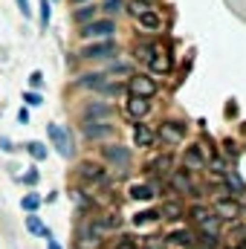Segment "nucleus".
Masks as SVG:
<instances>
[{
	"label": "nucleus",
	"instance_id": "29",
	"mask_svg": "<svg viewBox=\"0 0 246 249\" xmlns=\"http://www.w3.org/2000/svg\"><path fill=\"white\" fill-rule=\"evenodd\" d=\"M191 217H194L197 223H203L206 217H211V212H209V209H203V206H194V209H191Z\"/></svg>",
	"mask_w": 246,
	"mask_h": 249
},
{
	"label": "nucleus",
	"instance_id": "19",
	"mask_svg": "<svg viewBox=\"0 0 246 249\" xmlns=\"http://www.w3.org/2000/svg\"><path fill=\"white\" fill-rule=\"evenodd\" d=\"M26 229H29L32 235H44V238H50V232H47V226H44V223H41V220H38L35 214H29V217H26Z\"/></svg>",
	"mask_w": 246,
	"mask_h": 249
},
{
	"label": "nucleus",
	"instance_id": "33",
	"mask_svg": "<svg viewBox=\"0 0 246 249\" xmlns=\"http://www.w3.org/2000/svg\"><path fill=\"white\" fill-rule=\"evenodd\" d=\"M23 99H26V105H32V107H38V105L44 102V99H41V93H26Z\"/></svg>",
	"mask_w": 246,
	"mask_h": 249
},
{
	"label": "nucleus",
	"instance_id": "34",
	"mask_svg": "<svg viewBox=\"0 0 246 249\" xmlns=\"http://www.w3.org/2000/svg\"><path fill=\"white\" fill-rule=\"evenodd\" d=\"M18 3V9H20V15L23 18H32V9H29V0H15Z\"/></svg>",
	"mask_w": 246,
	"mask_h": 249
},
{
	"label": "nucleus",
	"instance_id": "4",
	"mask_svg": "<svg viewBox=\"0 0 246 249\" xmlns=\"http://www.w3.org/2000/svg\"><path fill=\"white\" fill-rule=\"evenodd\" d=\"M110 55H116V44L113 41H99V44H90V47H84L81 50V58H110Z\"/></svg>",
	"mask_w": 246,
	"mask_h": 249
},
{
	"label": "nucleus",
	"instance_id": "1",
	"mask_svg": "<svg viewBox=\"0 0 246 249\" xmlns=\"http://www.w3.org/2000/svg\"><path fill=\"white\" fill-rule=\"evenodd\" d=\"M116 32V23L110 20V18H105V20H93V23H87L84 29H81V38H87V41H110V35Z\"/></svg>",
	"mask_w": 246,
	"mask_h": 249
},
{
	"label": "nucleus",
	"instance_id": "38",
	"mask_svg": "<svg viewBox=\"0 0 246 249\" xmlns=\"http://www.w3.org/2000/svg\"><path fill=\"white\" fill-rule=\"evenodd\" d=\"M113 72H119V75H127V72H130V67H127V64H116V67H113Z\"/></svg>",
	"mask_w": 246,
	"mask_h": 249
},
{
	"label": "nucleus",
	"instance_id": "27",
	"mask_svg": "<svg viewBox=\"0 0 246 249\" xmlns=\"http://www.w3.org/2000/svg\"><path fill=\"white\" fill-rule=\"evenodd\" d=\"M154 53H157V47H151V44H142V47L136 50V55H139L142 61H151V58H154Z\"/></svg>",
	"mask_w": 246,
	"mask_h": 249
},
{
	"label": "nucleus",
	"instance_id": "11",
	"mask_svg": "<svg viewBox=\"0 0 246 249\" xmlns=\"http://www.w3.org/2000/svg\"><path fill=\"white\" fill-rule=\"evenodd\" d=\"M113 133V124L107 122H87L84 124V136L87 139H107Z\"/></svg>",
	"mask_w": 246,
	"mask_h": 249
},
{
	"label": "nucleus",
	"instance_id": "18",
	"mask_svg": "<svg viewBox=\"0 0 246 249\" xmlns=\"http://www.w3.org/2000/svg\"><path fill=\"white\" fill-rule=\"evenodd\" d=\"M93 18H96V6H81V9H75V20L78 23H93Z\"/></svg>",
	"mask_w": 246,
	"mask_h": 249
},
{
	"label": "nucleus",
	"instance_id": "9",
	"mask_svg": "<svg viewBox=\"0 0 246 249\" xmlns=\"http://www.w3.org/2000/svg\"><path fill=\"white\" fill-rule=\"evenodd\" d=\"M78 84L81 87H90V90H105L110 84V78H107V72H87V75L78 78Z\"/></svg>",
	"mask_w": 246,
	"mask_h": 249
},
{
	"label": "nucleus",
	"instance_id": "31",
	"mask_svg": "<svg viewBox=\"0 0 246 249\" xmlns=\"http://www.w3.org/2000/svg\"><path fill=\"white\" fill-rule=\"evenodd\" d=\"M130 12H133V15L139 18V15H145V12H148V6H145L142 0H133V3H130Z\"/></svg>",
	"mask_w": 246,
	"mask_h": 249
},
{
	"label": "nucleus",
	"instance_id": "5",
	"mask_svg": "<svg viewBox=\"0 0 246 249\" xmlns=\"http://www.w3.org/2000/svg\"><path fill=\"white\" fill-rule=\"evenodd\" d=\"M130 93L139 96V99H151L157 93V81L148 78V75H133L130 78Z\"/></svg>",
	"mask_w": 246,
	"mask_h": 249
},
{
	"label": "nucleus",
	"instance_id": "24",
	"mask_svg": "<svg viewBox=\"0 0 246 249\" xmlns=\"http://www.w3.org/2000/svg\"><path fill=\"white\" fill-rule=\"evenodd\" d=\"M171 183H174L177 191H191V180H188V174H174Z\"/></svg>",
	"mask_w": 246,
	"mask_h": 249
},
{
	"label": "nucleus",
	"instance_id": "26",
	"mask_svg": "<svg viewBox=\"0 0 246 249\" xmlns=\"http://www.w3.org/2000/svg\"><path fill=\"white\" fill-rule=\"evenodd\" d=\"M122 6H124V0H105V6H102V9H105L107 15H119V12H122Z\"/></svg>",
	"mask_w": 246,
	"mask_h": 249
},
{
	"label": "nucleus",
	"instance_id": "37",
	"mask_svg": "<svg viewBox=\"0 0 246 249\" xmlns=\"http://www.w3.org/2000/svg\"><path fill=\"white\" fill-rule=\"evenodd\" d=\"M29 81H32V87H41V84H44V75H41V72H32Z\"/></svg>",
	"mask_w": 246,
	"mask_h": 249
},
{
	"label": "nucleus",
	"instance_id": "3",
	"mask_svg": "<svg viewBox=\"0 0 246 249\" xmlns=\"http://www.w3.org/2000/svg\"><path fill=\"white\" fill-rule=\"evenodd\" d=\"M47 133H50L53 145L61 151V157H72V139H70L67 127H61V124H50V127H47Z\"/></svg>",
	"mask_w": 246,
	"mask_h": 249
},
{
	"label": "nucleus",
	"instance_id": "32",
	"mask_svg": "<svg viewBox=\"0 0 246 249\" xmlns=\"http://www.w3.org/2000/svg\"><path fill=\"white\" fill-rule=\"evenodd\" d=\"M50 15H53L50 0H44V3H41V23H50Z\"/></svg>",
	"mask_w": 246,
	"mask_h": 249
},
{
	"label": "nucleus",
	"instance_id": "40",
	"mask_svg": "<svg viewBox=\"0 0 246 249\" xmlns=\"http://www.w3.org/2000/svg\"><path fill=\"white\" fill-rule=\"evenodd\" d=\"M0 145H3V151H15V145H12V142H9V139H6V136H3V139H0Z\"/></svg>",
	"mask_w": 246,
	"mask_h": 249
},
{
	"label": "nucleus",
	"instance_id": "6",
	"mask_svg": "<svg viewBox=\"0 0 246 249\" xmlns=\"http://www.w3.org/2000/svg\"><path fill=\"white\" fill-rule=\"evenodd\" d=\"M102 154H105L107 162H113V165H119V168H127V165H130V151H127L124 145H107V148H102Z\"/></svg>",
	"mask_w": 246,
	"mask_h": 249
},
{
	"label": "nucleus",
	"instance_id": "42",
	"mask_svg": "<svg viewBox=\"0 0 246 249\" xmlns=\"http://www.w3.org/2000/svg\"><path fill=\"white\" fill-rule=\"evenodd\" d=\"M72 3H75V6H78V3H90V0H72Z\"/></svg>",
	"mask_w": 246,
	"mask_h": 249
},
{
	"label": "nucleus",
	"instance_id": "30",
	"mask_svg": "<svg viewBox=\"0 0 246 249\" xmlns=\"http://www.w3.org/2000/svg\"><path fill=\"white\" fill-rule=\"evenodd\" d=\"M113 249H139V244H136L133 238H119V241H116V247H113Z\"/></svg>",
	"mask_w": 246,
	"mask_h": 249
},
{
	"label": "nucleus",
	"instance_id": "28",
	"mask_svg": "<svg viewBox=\"0 0 246 249\" xmlns=\"http://www.w3.org/2000/svg\"><path fill=\"white\" fill-rule=\"evenodd\" d=\"M159 214L157 212H139V214H133V223L136 226H142V223H148V220H157Z\"/></svg>",
	"mask_w": 246,
	"mask_h": 249
},
{
	"label": "nucleus",
	"instance_id": "23",
	"mask_svg": "<svg viewBox=\"0 0 246 249\" xmlns=\"http://www.w3.org/2000/svg\"><path fill=\"white\" fill-rule=\"evenodd\" d=\"M26 148H29V157H32V160H38V162L47 160V145H41V142H29Z\"/></svg>",
	"mask_w": 246,
	"mask_h": 249
},
{
	"label": "nucleus",
	"instance_id": "12",
	"mask_svg": "<svg viewBox=\"0 0 246 249\" xmlns=\"http://www.w3.org/2000/svg\"><path fill=\"white\" fill-rule=\"evenodd\" d=\"M154 139H157V133H154L148 124L139 122L136 127H133V142H136L139 148H151V145H154Z\"/></svg>",
	"mask_w": 246,
	"mask_h": 249
},
{
	"label": "nucleus",
	"instance_id": "20",
	"mask_svg": "<svg viewBox=\"0 0 246 249\" xmlns=\"http://www.w3.org/2000/svg\"><path fill=\"white\" fill-rule=\"evenodd\" d=\"M168 241H171V244H177V247H191V244H194V241H191V232H183V229L171 232V235H168Z\"/></svg>",
	"mask_w": 246,
	"mask_h": 249
},
{
	"label": "nucleus",
	"instance_id": "35",
	"mask_svg": "<svg viewBox=\"0 0 246 249\" xmlns=\"http://www.w3.org/2000/svg\"><path fill=\"white\" fill-rule=\"evenodd\" d=\"M229 183H232V186L238 188V191H244V180H241V177H238V174H235V171H232V174H229Z\"/></svg>",
	"mask_w": 246,
	"mask_h": 249
},
{
	"label": "nucleus",
	"instance_id": "10",
	"mask_svg": "<svg viewBox=\"0 0 246 249\" xmlns=\"http://www.w3.org/2000/svg\"><path fill=\"white\" fill-rule=\"evenodd\" d=\"M78 174H81V180H87V183H102V180H105V168L96 165V162H81V165H78Z\"/></svg>",
	"mask_w": 246,
	"mask_h": 249
},
{
	"label": "nucleus",
	"instance_id": "2",
	"mask_svg": "<svg viewBox=\"0 0 246 249\" xmlns=\"http://www.w3.org/2000/svg\"><path fill=\"white\" fill-rule=\"evenodd\" d=\"M102 223H93V220H87V223H81V229H78V249H93L99 241H102Z\"/></svg>",
	"mask_w": 246,
	"mask_h": 249
},
{
	"label": "nucleus",
	"instance_id": "17",
	"mask_svg": "<svg viewBox=\"0 0 246 249\" xmlns=\"http://www.w3.org/2000/svg\"><path fill=\"white\" fill-rule=\"evenodd\" d=\"M217 212H220L223 217H238V212H241V209H238V203H235V200H226V197H223V200H217Z\"/></svg>",
	"mask_w": 246,
	"mask_h": 249
},
{
	"label": "nucleus",
	"instance_id": "25",
	"mask_svg": "<svg viewBox=\"0 0 246 249\" xmlns=\"http://www.w3.org/2000/svg\"><path fill=\"white\" fill-rule=\"evenodd\" d=\"M20 206H23L26 212H35V209L41 206V197H35V194H26V197L20 200Z\"/></svg>",
	"mask_w": 246,
	"mask_h": 249
},
{
	"label": "nucleus",
	"instance_id": "39",
	"mask_svg": "<svg viewBox=\"0 0 246 249\" xmlns=\"http://www.w3.org/2000/svg\"><path fill=\"white\" fill-rule=\"evenodd\" d=\"M145 249H165V247H162V244H159V241H157V238H151V241H148V244H145Z\"/></svg>",
	"mask_w": 246,
	"mask_h": 249
},
{
	"label": "nucleus",
	"instance_id": "13",
	"mask_svg": "<svg viewBox=\"0 0 246 249\" xmlns=\"http://www.w3.org/2000/svg\"><path fill=\"white\" fill-rule=\"evenodd\" d=\"M148 110H151V102H148V99H139V96H133V99L127 102V113H130L133 119H142V116H148Z\"/></svg>",
	"mask_w": 246,
	"mask_h": 249
},
{
	"label": "nucleus",
	"instance_id": "41",
	"mask_svg": "<svg viewBox=\"0 0 246 249\" xmlns=\"http://www.w3.org/2000/svg\"><path fill=\"white\" fill-rule=\"evenodd\" d=\"M47 249H61V244H58V241H50V244H47Z\"/></svg>",
	"mask_w": 246,
	"mask_h": 249
},
{
	"label": "nucleus",
	"instance_id": "36",
	"mask_svg": "<svg viewBox=\"0 0 246 249\" xmlns=\"http://www.w3.org/2000/svg\"><path fill=\"white\" fill-rule=\"evenodd\" d=\"M23 183H26V186H35V183H38V171L32 168V171H29V174L23 177Z\"/></svg>",
	"mask_w": 246,
	"mask_h": 249
},
{
	"label": "nucleus",
	"instance_id": "14",
	"mask_svg": "<svg viewBox=\"0 0 246 249\" xmlns=\"http://www.w3.org/2000/svg\"><path fill=\"white\" fill-rule=\"evenodd\" d=\"M206 160H203V145H191L185 151V168H203Z\"/></svg>",
	"mask_w": 246,
	"mask_h": 249
},
{
	"label": "nucleus",
	"instance_id": "7",
	"mask_svg": "<svg viewBox=\"0 0 246 249\" xmlns=\"http://www.w3.org/2000/svg\"><path fill=\"white\" fill-rule=\"evenodd\" d=\"M183 136H185V124L183 122H165L162 127H159V139L168 142V145L183 142Z\"/></svg>",
	"mask_w": 246,
	"mask_h": 249
},
{
	"label": "nucleus",
	"instance_id": "16",
	"mask_svg": "<svg viewBox=\"0 0 246 249\" xmlns=\"http://www.w3.org/2000/svg\"><path fill=\"white\" fill-rule=\"evenodd\" d=\"M151 70H154V72H168V70H171V61H168V55H165V53H159V50H157V53H154V58H151Z\"/></svg>",
	"mask_w": 246,
	"mask_h": 249
},
{
	"label": "nucleus",
	"instance_id": "8",
	"mask_svg": "<svg viewBox=\"0 0 246 249\" xmlns=\"http://www.w3.org/2000/svg\"><path fill=\"white\" fill-rule=\"evenodd\" d=\"M110 113H113V107H110V105H105V102H90V105L84 107V119H87V122H96V119H102V122H105Z\"/></svg>",
	"mask_w": 246,
	"mask_h": 249
},
{
	"label": "nucleus",
	"instance_id": "21",
	"mask_svg": "<svg viewBox=\"0 0 246 249\" xmlns=\"http://www.w3.org/2000/svg\"><path fill=\"white\" fill-rule=\"evenodd\" d=\"M157 214H159V217H171V220H174V217H180V214H183V209H180L177 203H162V209H159Z\"/></svg>",
	"mask_w": 246,
	"mask_h": 249
},
{
	"label": "nucleus",
	"instance_id": "15",
	"mask_svg": "<svg viewBox=\"0 0 246 249\" xmlns=\"http://www.w3.org/2000/svg\"><path fill=\"white\" fill-rule=\"evenodd\" d=\"M139 26H142V29H148V32H154V29H159V26H162V20H159V15H157V12H151V9H148L145 15H139Z\"/></svg>",
	"mask_w": 246,
	"mask_h": 249
},
{
	"label": "nucleus",
	"instance_id": "22",
	"mask_svg": "<svg viewBox=\"0 0 246 249\" xmlns=\"http://www.w3.org/2000/svg\"><path fill=\"white\" fill-rule=\"evenodd\" d=\"M130 197L133 200H151L154 197V186H133L130 188Z\"/></svg>",
	"mask_w": 246,
	"mask_h": 249
}]
</instances>
